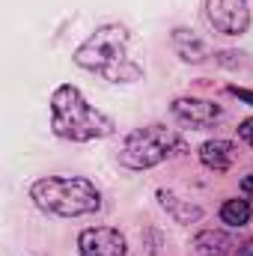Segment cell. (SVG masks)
<instances>
[{"instance_id": "6da1fadb", "label": "cell", "mask_w": 253, "mask_h": 256, "mask_svg": "<svg viewBox=\"0 0 253 256\" xmlns=\"http://www.w3.org/2000/svg\"><path fill=\"white\" fill-rule=\"evenodd\" d=\"M74 63L80 68L102 74L104 80H114V84H131V80H140V74H143V68L128 57V33L120 24L98 27L74 51Z\"/></svg>"}, {"instance_id": "7a4b0ae2", "label": "cell", "mask_w": 253, "mask_h": 256, "mask_svg": "<svg viewBox=\"0 0 253 256\" xmlns=\"http://www.w3.org/2000/svg\"><path fill=\"white\" fill-rule=\"evenodd\" d=\"M51 128L57 137L72 140V143H86L96 137L114 134V120L86 104V98L74 86H57L51 98Z\"/></svg>"}, {"instance_id": "3957f363", "label": "cell", "mask_w": 253, "mask_h": 256, "mask_svg": "<svg viewBox=\"0 0 253 256\" xmlns=\"http://www.w3.org/2000/svg\"><path fill=\"white\" fill-rule=\"evenodd\" d=\"M30 196L36 200L39 208L60 214V218H78V214H90L98 212L102 206V194L96 191L92 182L78 179V176H51V179H39Z\"/></svg>"}, {"instance_id": "277c9868", "label": "cell", "mask_w": 253, "mask_h": 256, "mask_svg": "<svg viewBox=\"0 0 253 256\" xmlns=\"http://www.w3.org/2000/svg\"><path fill=\"white\" fill-rule=\"evenodd\" d=\"M185 143L179 140L176 131L161 126H146L131 131L122 143L120 152V164L128 170H149L155 164H161L164 158H170L173 152H182Z\"/></svg>"}, {"instance_id": "5b68a950", "label": "cell", "mask_w": 253, "mask_h": 256, "mask_svg": "<svg viewBox=\"0 0 253 256\" xmlns=\"http://www.w3.org/2000/svg\"><path fill=\"white\" fill-rule=\"evenodd\" d=\"M206 12H208L212 27L224 36H242L250 27L248 0H208Z\"/></svg>"}, {"instance_id": "8992f818", "label": "cell", "mask_w": 253, "mask_h": 256, "mask_svg": "<svg viewBox=\"0 0 253 256\" xmlns=\"http://www.w3.org/2000/svg\"><path fill=\"white\" fill-rule=\"evenodd\" d=\"M80 256H126V236L120 230L110 226H96V230H84L78 238Z\"/></svg>"}, {"instance_id": "52a82bcc", "label": "cell", "mask_w": 253, "mask_h": 256, "mask_svg": "<svg viewBox=\"0 0 253 256\" xmlns=\"http://www.w3.org/2000/svg\"><path fill=\"white\" fill-rule=\"evenodd\" d=\"M173 114L182 122H188V126L202 128V126H212L220 116V108L212 104V102H202V98H176L173 102Z\"/></svg>"}, {"instance_id": "ba28073f", "label": "cell", "mask_w": 253, "mask_h": 256, "mask_svg": "<svg viewBox=\"0 0 253 256\" xmlns=\"http://www.w3.org/2000/svg\"><path fill=\"white\" fill-rule=\"evenodd\" d=\"M236 146L230 143V140H206L202 146H200V161L208 167V170H218V173H224V170H230L232 167V161H236Z\"/></svg>"}, {"instance_id": "9c48e42d", "label": "cell", "mask_w": 253, "mask_h": 256, "mask_svg": "<svg viewBox=\"0 0 253 256\" xmlns=\"http://www.w3.org/2000/svg\"><path fill=\"white\" fill-rule=\"evenodd\" d=\"M190 248L196 256H236V242L220 230H202Z\"/></svg>"}, {"instance_id": "30bf717a", "label": "cell", "mask_w": 253, "mask_h": 256, "mask_svg": "<svg viewBox=\"0 0 253 256\" xmlns=\"http://www.w3.org/2000/svg\"><path fill=\"white\" fill-rule=\"evenodd\" d=\"M158 200H161V206H164L179 224H190V220H200V218H202V208H200V206L182 202L176 194H170V191H158Z\"/></svg>"}, {"instance_id": "8fae6325", "label": "cell", "mask_w": 253, "mask_h": 256, "mask_svg": "<svg viewBox=\"0 0 253 256\" xmlns=\"http://www.w3.org/2000/svg\"><path fill=\"white\" fill-rule=\"evenodd\" d=\"M220 218L230 226H244L250 220V202L248 200H226L220 208Z\"/></svg>"}, {"instance_id": "7c38bea8", "label": "cell", "mask_w": 253, "mask_h": 256, "mask_svg": "<svg viewBox=\"0 0 253 256\" xmlns=\"http://www.w3.org/2000/svg\"><path fill=\"white\" fill-rule=\"evenodd\" d=\"M238 134H242V140H248V143L253 146V116H250V120H244V122L238 126Z\"/></svg>"}, {"instance_id": "4fadbf2b", "label": "cell", "mask_w": 253, "mask_h": 256, "mask_svg": "<svg viewBox=\"0 0 253 256\" xmlns=\"http://www.w3.org/2000/svg\"><path fill=\"white\" fill-rule=\"evenodd\" d=\"M230 92H232V96H238V98H244V102H250V104H253V92H250V90H242V86H230Z\"/></svg>"}, {"instance_id": "5bb4252c", "label": "cell", "mask_w": 253, "mask_h": 256, "mask_svg": "<svg viewBox=\"0 0 253 256\" xmlns=\"http://www.w3.org/2000/svg\"><path fill=\"white\" fill-rule=\"evenodd\" d=\"M242 191H244L248 200H253V176H244V179H242Z\"/></svg>"}, {"instance_id": "9a60e30c", "label": "cell", "mask_w": 253, "mask_h": 256, "mask_svg": "<svg viewBox=\"0 0 253 256\" xmlns=\"http://www.w3.org/2000/svg\"><path fill=\"white\" fill-rule=\"evenodd\" d=\"M238 256H253V242H248L244 248H238Z\"/></svg>"}]
</instances>
